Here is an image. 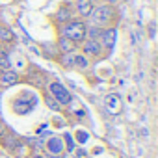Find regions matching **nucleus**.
Masks as SVG:
<instances>
[{
	"label": "nucleus",
	"mask_w": 158,
	"mask_h": 158,
	"mask_svg": "<svg viewBox=\"0 0 158 158\" xmlns=\"http://www.w3.org/2000/svg\"><path fill=\"white\" fill-rule=\"evenodd\" d=\"M89 19H91V24L104 30L108 26H114L115 19H117V11H115V6H110V4H101V6H93L91 13H89Z\"/></svg>",
	"instance_id": "f257e3e1"
},
{
	"label": "nucleus",
	"mask_w": 158,
	"mask_h": 158,
	"mask_svg": "<svg viewBox=\"0 0 158 158\" xmlns=\"http://www.w3.org/2000/svg\"><path fill=\"white\" fill-rule=\"evenodd\" d=\"M61 35L67 37L69 41H73L74 45H78V43H82V41L88 37V24H86L84 21L73 19V21H69L67 24H63Z\"/></svg>",
	"instance_id": "f03ea898"
},
{
	"label": "nucleus",
	"mask_w": 158,
	"mask_h": 158,
	"mask_svg": "<svg viewBox=\"0 0 158 158\" xmlns=\"http://www.w3.org/2000/svg\"><path fill=\"white\" fill-rule=\"evenodd\" d=\"M48 95H50L60 106H69L71 101H73L69 89H67L63 84H60V82H50V84H48Z\"/></svg>",
	"instance_id": "7ed1b4c3"
},
{
	"label": "nucleus",
	"mask_w": 158,
	"mask_h": 158,
	"mask_svg": "<svg viewBox=\"0 0 158 158\" xmlns=\"http://www.w3.org/2000/svg\"><path fill=\"white\" fill-rule=\"evenodd\" d=\"M82 52L86 58H101L102 56V45L99 39H91V37H86L82 41Z\"/></svg>",
	"instance_id": "20e7f679"
},
{
	"label": "nucleus",
	"mask_w": 158,
	"mask_h": 158,
	"mask_svg": "<svg viewBox=\"0 0 158 158\" xmlns=\"http://www.w3.org/2000/svg\"><path fill=\"white\" fill-rule=\"evenodd\" d=\"M115 39H117V30H115V26H108V28H104V30L101 32V37H99L102 48H106L108 52L114 48Z\"/></svg>",
	"instance_id": "39448f33"
},
{
	"label": "nucleus",
	"mask_w": 158,
	"mask_h": 158,
	"mask_svg": "<svg viewBox=\"0 0 158 158\" xmlns=\"http://www.w3.org/2000/svg\"><path fill=\"white\" fill-rule=\"evenodd\" d=\"M45 149H47L52 156H60V154L65 151V141H63V138H60V136H52V138H48V139L45 141Z\"/></svg>",
	"instance_id": "423d86ee"
},
{
	"label": "nucleus",
	"mask_w": 158,
	"mask_h": 158,
	"mask_svg": "<svg viewBox=\"0 0 158 158\" xmlns=\"http://www.w3.org/2000/svg\"><path fill=\"white\" fill-rule=\"evenodd\" d=\"M21 82V74L13 69H6L2 74H0V84H2L4 88H10V86H15Z\"/></svg>",
	"instance_id": "0eeeda50"
},
{
	"label": "nucleus",
	"mask_w": 158,
	"mask_h": 158,
	"mask_svg": "<svg viewBox=\"0 0 158 158\" xmlns=\"http://www.w3.org/2000/svg\"><path fill=\"white\" fill-rule=\"evenodd\" d=\"M54 21L58 24H67L69 21H73V8L67 6V4H61L58 8V11L54 13Z\"/></svg>",
	"instance_id": "6e6552de"
},
{
	"label": "nucleus",
	"mask_w": 158,
	"mask_h": 158,
	"mask_svg": "<svg viewBox=\"0 0 158 158\" xmlns=\"http://www.w3.org/2000/svg\"><path fill=\"white\" fill-rule=\"evenodd\" d=\"M34 106H35V99L26 102L23 95H21L19 99H15V101H13V112H15V114H28Z\"/></svg>",
	"instance_id": "1a4fd4ad"
},
{
	"label": "nucleus",
	"mask_w": 158,
	"mask_h": 158,
	"mask_svg": "<svg viewBox=\"0 0 158 158\" xmlns=\"http://www.w3.org/2000/svg\"><path fill=\"white\" fill-rule=\"evenodd\" d=\"M93 6L95 4L91 2V0H76V2H74V10H76V13L80 17H89Z\"/></svg>",
	"instance_id": "9d476101"
},
{
	"label": "nucleus",
	"mask_w": 158,
	"mask_h": 158,
	"mask_svg": "<svg viewBox=\"0 0 158 158\" xmlns=\"http://www.w3.org/2000/svg\"><path fill=\"white\" fill-rule=\"evenodd\" d=\"M0 143H2V147L6 149V151H10V152H13V149L21 143V139L15 136V134H11V132H6L2 138H0Z\"/></svg>",
	"instance_id": "9b49d317"
},
{
	"label": "nucleus",
	"mask_w": 158,
	"mask_h": 158,
	"mask_svg": "<svg viewBox=\"0 0 158 158\" xmlns=\"http://www.w3.org/2000/svg\"><path fill=\"white\" fill-rule=\"evenodd\" d=\"M106 108H108L110 114H119L121 108H123V104H121V97H119L117 93L108 95V97H106Z\"/></svg>",
	"instance_id": "f8f14e48"
},
{
	"label": "nucleus",
	"mask_w": 158,
	"mask_h": 158,
	"mask_svg": "<svg viewBox=\"0 0 158 158\" xmlns=\"http://www.w3.org/2000/svg\"><path fill=\"white\" fill-rule=\"evenodd\" d=\"M56 48H60V52H61V54H67V52H74L76 45H74L73 41H69L67 37L60 35V39H58V43H56Z\"/></svg>",
	"instance_id": "ddd939ff"
},
{
	"label": "nucleus",
	"mask_w": 158,
	"mask_h": 158,
	"mask_svg": "<svg viewBox=\"0 0 158 158\" xmlns=\"http://www.w3.org/2000/svg\"><path fill=\"white\" fill-rule=\"evenodd\" d=\"M13 41H15L13 30L10 26H6V24H0V43L8 45V43H13Z\"/></svg>",
	"instance_id": "4468645a"
},
{
	"label": "nucleus",
	"mask_w": 158,
	"mask_h": 158,
	"mask_svg": "<svg viewBox=\"0 0 158 158\" xmlns=\"http://www.w3.org/2000/svg\"><path fill=\"white\" fill-rule=\"evenodd\" d=\"M74 52H67V54H61L60 56V63L63 69H74Z\"/></svg>",
	"instance_id": "2eb2a0df"
},
{
	"label": "nucleus",
	"mask_w": 158,
	"mask_h": 158,
	"mask_svg": "<svg viewBox=\"0 0 158 158\" xmlns=\"http://www.w3.org/2000/svg\"><path fill=\"white\" fill-rule=\"evenodd\" d=\"M74 67L78 71H88L89 69V58H86L84 54H76L74 56Z\"/></svg>",
	"instance_id": "dca6fc26"
},
{
	"label": "nucleus",
	"mask_w": 158,
	"mask_h": 158,
	"mask_svg": "<svg viewBox=\"0 0 158 158\" xmlns=\"http://www.w3.org/2000/svg\"><path fill=\"white\" fill-rule=\"evenodd\" d=\"M13 154H15L17 158H28V156H30V147H28L26 143H19V145L13 149Z\"/></svg>",
	"instance_id": "f3484780"
},
{
	"label": "nucleus",
	"mask_w": 158,
	"mask_h": 158,
	"mask_svg": "<svg viewBox=\"0 0 158 158\" xmlns=\"http://www.w3.org/2000/svg\"><path fill=\"white\" fill-rule=\"evenodd\" d=\"M0 67H2L4 71L6 69H11V60H10V54L2 48L0 50Z\"/></svg>",
	"instance_id": "a211bd4d"
},
{
	"label": "nucleus",
	"mask_w": 158,
	"mask_h": 158,
	"mask_svg": "<svg viewBox=\"0 0 158 158\" xmlns=\"http://www.w3.org/2000/svg\"><path fill=\"white\" fill-rule=\"evenodd\" d=\"M45 102H47V106H48V108H52V110H60V104H58V102L48 95V93L45 95Z\"/></svg>",
	"instance_id": "6ab92c4d"
},
{
	"label": "nucleus",
	"mask_w": 158,
	"mask_h": 158,
	"mask_svg": "<svg viewBox=\"0 0 158 158\" xmlns=\"http://www.w3.org/2000/svg\"><path fill=\"white\" fill-rule=\"evenodd\" d=\"M86 139H88V134H86V132H82V130H80V132H78V141H80V143H84V141H86Z\"/></svg>",
	"instance_id": "aec40b11"
},
{
	"label": "nucleus",
	"mask_w": 158,
	"mask_h": 158,
	"mask_svg": "<svg viewBox=\"0 0 158 158\" xmlns=\"http://www.w3.org/2000/svg\"><path fill=\"white\" fill-rule=\"evenodd\" d=\"M104 2H106V4H110V6H115V4H119V2H121V0H104Z\"/></svg>",
	"instance_id": "412c9836"
},
{
	"label": "nucleus",
	"mask_w": 158,
	"mask_h": 158,
	"mask_svg": "<svg viewBox=\"0 0 158 158\" xmlns=\"http://www.w3.org/2000/svg\"><path fill=\"white\" fill-rule=\"evenodd\" d=\"M67 138V145H69V151L73 149V139H71V136H65Z\"/></svg>",
	"instance_id": "4be33fe9"
},
{
	"label": "nucleus",
	"mask_w": 158,
	"mask_h": 158,
	"mask_svg": "<svg viewBox=\"0 0 158 158\" xmlns=\"http://www.w3.org/2000/svg\"><path fill=\"white\" fill-rule=\"evenodd\" d=\"M6 132H8V130H6V128H4V125H0V138H2V136H4V134H6Z\"/></svg>",
	"instance_id": "5701e85b"
},
{
	"label": "nucleus",
	"mask_w": 158,
	"mask_h": 158,
	"mask_svg": "<svg viewBox=\"0 0 158 158\" xmlns=\"http://www.w3.org/2000/svg\"><path fill=\"white\" fill-rule=\"evenodd\" d=\"M30 158H47V156H43V154H39V152H35V154H32Z\"/></svg>",
	"instance_id": "b1692460"
},
{
	"label": "nucleus",
	"mask_w": 158,
	"mask_h": 158,
	"mask_svg": "<svg viewBox=\"0 0 158 158\" xmlns=\"http://www.w3.org/2000/svg\"><path fill=\"white\" fill-rule=\"evenodd\" d=\"M2 73H4V69H2V67H0V74H2Z\"/></svg>",
	"instance_id": "393cba45"
},
{
	"label": "nucleus",
	"mask_w": 158,
	"mask_h": 158,
	"mask_svg": "<svg viewBox=\"0 0 158 158\" xmlns=\"http://www.w3.org/2000/svg\"><path fill=\"white\" fill-rule=\"evenodd\" d=\"M0 50H2V47H0Z\"/></svg>",
	"instance_id": "a878e982"
}]
</instances>
